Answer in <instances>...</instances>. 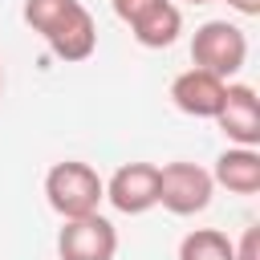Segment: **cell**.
Segmentation results:
<instances>
[{
    "label": "cell",
    "mask_w": 260,
    "mask_h": 260,
    "mask_svg": "<svg viewBox=\"0 0 260 260\" xmlns=\"http://www.w3.org/2000/svg\"><path fill=\"white\" fill-rule=\"evenodd\" d=\"M228 8H236L240 16H260V0H228Z\"/></svg>",
    "instance_id": "14"
},
{
    "label": "cell",
    "mask_w": 260,
    "mask_h": 260,
    "mask_svg": "<svg viewBox=\"0 0 260 260\" xmlns=\"http://www.w3.org/2000/svg\"><path fill=\"white\" fill-rule=\"evenodd\" d=\"M179 260H236V248L215 228H195L179 244Z\"/></svg>",
    "instance_id": "11"
},
{
    "label": "cell",
    "mask_w": 260,
    "mask_h": 260,
    "mask_svg": "<svg viewBox=\"0 0 260 260\" xmlns=\"http://www.w3.org/2000/svg\"><path fill=\"white\" fill-rule=\"evenodd\" d=\"M106 199L122 215H142V211L158 207V167L154 162H122L106 183Z\"/></svg>",
    "instance_id": "5"
},
{
    "label": "cell",
    "mask_w": 260,
    "mask_h": 260,
    "mask_svg": "<svg viewBox=\"0 0 260 260\" xmlns=\"http://www.w3.org/2000/svg\"><path fill=\"white\" fill-rule=\"evenodd\" d=\"M232 248H236V260H260V228H248Z\"/></svg>",
    "instance_id": "13"
},
{
    "label": "cell",
    "mask_w": 260,
    "mask_h": 260,
    "mask_svg": "<svg viewBox=\"0 0 260 260\" xmlns=\"http://www.w3.org/2000/svg\"><path fill=\"white\" fill-rule=\"evenodd\" d=\"M130 32H134V41H138L142 49H167V45H175L179 32H183V12H179V4L162 0V4H154L142 20H134Z\"/></svg>",
    "instance_id": "10"
},
{
    "label": "cell",
    "mask_w": 260,
    "mask_h": 260,
    "mask_svg": "<svg viewBox=\"0 0 260 260\" xmlns=\"http://www.w3.org/2000/svg\"><path fill=\"white\" fill-rule=\"evenodd\" d=\"M191 61H195V69L215 73L219 81L236 77L244 69V61H248V37H244V28H236L228 20L199 24L195 37H191Z\"/></svg>",
    "instance_id": "2"
},
{
    "label": "cell",
    "mask_w": 260,
    "mask_h": 260,
    "mask_svg": "<svg viewBox=\"0 0 260 260\" xmlns=\"http://www.w3.org/2000/svg\"><path fill=\"white\" fill-rule=\"evenodd\" d=\"M45 45H49L53 57H61V61H85V57H93V49H98V24H93L89 8L77 0V4L45 32Z\"/></svg>",
    "instance_id": "7"
},
{
    "label": "cell",
    "mask_w": 260,
    "mask_h": 260,
    "mask_svg": "<svg viewBox=\"0 0 260 260\" xmlns=\"http://www.w3.org/2000/svg\"><path fill=\"white\" fill-rule=\"evenodd\" d=\"M0 89H4V69H0Z\"/></svg>",
    "instance_id": "16"
},
{
    "label": "cell",
    "mask_w": 260,
    "mask_h": 260,
    "mask_svg": "<svg viewBox=\"0 0 260 260\" xmlns=\"http://www.w3.org/2000/svg\"><path fill=\"white\" fill-rule=\"evenodd\" d=\"M211 183L228 187L232 195H256L260 191V154H256V146H228L215 158Z\"/></svg>",
    "instance_id": "9"
},
{
    "label": "cell",
    "mask_w": 260,
    "mask_h": 260,
    "mask_svg": "<svg viewBox=\"0 0 260 260\" xmlns=\"http://www.w3.org/2000/svg\"><path fill=\"white\" fill-rule=\"evenodd\" d=\"M45 199H49V207L61 219H81V215L98 211V203L106 199V183H102V175L89 162L65 158V162L49 167V175H45Z\"/></svg>",
    "instance_id": "1"
},
{
    "label": "cell",
    "mask_w": 260,
    "mask_h": 260,
    "mask_svg": "<svg viewBox=\"0 0 260 260\" xmlns=\"http://www.w3.org/2000/svg\"><path fill=\"white\" fill-rule=\"evenodd\" d=\"M215 126L228 134V142L256 146L260 142V102H256V89L240 85V81H228L223 106L215 110Z\"/></svg>",
    "instance_id": "6"
},
{
    "label": "cell",
    "mask_w": 260,
    "mask_h": 260,
    "mask_svg": "<svg viewBox=\"0 0 260 260\" xmlns=\"http://www.w3.org/2000/svg\"><path fill=\"white\" fill-rule=\"evenodd\" d=\"M114 252H118V228L98 211L81 219H65V228L57 232L61 260H114Z\"/></svg>",
    "instance_id": "4"
},
{
    "label": "cell",
    "mask_w": 260,
    "mask_h": 260,
    "mask_svg": "<svg viewBox=\"0 0 260 260\" xmlns=\"http://www.w3.org/2000/svg\"><path fill=\"white\" fill-rule=\"evenodd\" d=\"M187 4H211V0H187Z\"/></svg>",
    "instance_id": "15"
},
{
    "label": "cell",
    "mask_w": 260,
    "mask_h": 260,
    "mask_svg": "<svg viewBox=\"0 0 260 260\" xmlns=\"http://www.w3.org/2000/svg\"><path fill=\"white\" fill-rule=\"evenodd\" d=\"M223 89H228V81L191 65L187 73H179L171 81V102H175V110H183L191 118H215V110L223 106Z\"/></svg>",
    "instance_id": "8"
},
{
    "label": "cell",
    "mask_w": 260,
    "mask_h": 260,
    "mask_svg": "<svg viewBox=\"0 0 260 260\" xmlns=\"http://www.w3.org/2000/svg\"><path fill=\"white\" fill-rule=\"evenodd\" d=\"M211 171H203L199 162H167L158 167V203L171 215H195L211 203Z\"/></svg>",
    "instance_id": "3"
},
{
    "label": "cell",
    "mask_w": 260,
    "mask_h": 260,
    "mask_svg": "<svg viewBox=\"0 0 260 260\" xmlns=\"http://www.w3.org/2000/svg\"><path fill=\"white\" fill-rule=\"evenodd\" d=\"M114 4V16L122 20V24H134V20H142L154 4H162V0H110Z\"/></svg>",
    "instance_id": "12"
}]
</instances>
